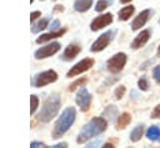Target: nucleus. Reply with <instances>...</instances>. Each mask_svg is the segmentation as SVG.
Instances as JSON below:
<instances>
[{
  "label": "nucleus",
  "mask_w": 160,
  "mask_h": 148,
  "mask_svg": "<svg viewBox=\"0 0 160 148\" xmlns=\"http://www.w3.org/2000/svg\"><path fill=\"white\" fill-rule=\"evenodd\" d=\"M65 31H66L65 29H60V30H56V31H50L49 34H44V35H41L40 37H38V39H36V42H38V44H41V42H45V41L51 40V39L59 37V36L64 35Z\"/></svg>",
  "instance_id": "nucleus-15"
},
{
  "label": "nucleus",
  "mask_w": 160,
  "mask_h": 148,
  "mask_svg": "<svg viewBox=\"0 0 160 148\" xmlns=\"http://www.w3.org/2000/svg\"><path fill=\"white\" fill-rule=\"evenodd\" d=\"M146 138L150 141H159L160 139V127L150 126L146 131Z\"/></svg>",
  "instance_id": "nucleus-17"
},
{
  "label": "nucleus",
  "mask_w": 160,
  "mask_h": 148,
  "mask_svg": "<svg viewBox=\"0 0 160 148\" xmlns=\"http://www.w3.org/2000/svg\"><path fill=\"white\" fill-rule=\"evenodd\" d=\"M158 56H160V46H159V49H158Z\"/></svg>",
  "instance_id": "nucleus-36"
},
{
  "label": "nucleus",
  "mask_w": 160,
  "mask_h": 148,
  "mask_svg": "<svg viewBox=\"0 0 160 148\" xmlns=\"http://www.w3.org/2000/svg\"><path fill=\"white\" fill-rule=\"evenodd\" d=\"M91 5H92V0H76L74 4V7L76 11L84 12V11L89 10Z\"/></svg>",
  "instance_id": "nucleus-18"
},
{
  "label": "nucleus",
  "mask_w": 160,
  "mask_h": 148,
  "mask_svg": "<svg viewBox=\"0 0 160 148\" xmlns=\"http://www.w3.org/2000/svg\"><path fill=\"white\" fill-rule=\"evenodd\" d=\"M94 65V60L92 58H84L81 61H79L78 63H75L68 72V77H71V76H76V75H80L85 71H88L89 68H91V66Z\"/></svg>",
  "instance_id": "nucleus-8"
},
{
  "label": "nucleus",
  "mask_w": 160,
  "mask_h": 148,
  "mask_svg": "<svg viewBox=\"0 0 160 148\" xmlns=\"http://www.w3.org/2000/svg\"><path fill=\"white\" fill-rule=\"evenodd\" d=\"M51 148H68V144H66L65 142H61V143L55 144V146H54V147H51Z\"/></svg>",
  "instance_id": "nucleus-33"
},
{
  "label": "nucleus",
  "mask_w": 160,
  "mask_h": 148,
  "mask_svg": "<svg viewBox=\"0 0 160 148\" xmlns=\"http://www.w3.org/2000/svg\"><path fill=\"white\" fill-rule=\"evenodd\" d=\"M30 148H48V147H46L44 143H41V142H36V141H34V142H31Z\"/></svg>",
  "instance_id": "nucleus-30"
},
{
  "label": "nucleus",
  "mask_w": 160,
  "mask_h": 148,
  "mask_svg": "<svg viewBox=\"0 0 160 148\" xmlns=\"http://www.w3.org/2000/svg\"><path fill=\"white\" fill-rule=\"evenodd\" d=\"M114 35H115V30H109V31L104 32V34H102L101 36H99V37L96 39V41L91 45L90 50H91L92 52H98V51L104 50V49L110 44V41L114 39Z\"/></svg>",
  "instance_id": "nucleus-6"
},
{
  "label": "nucleus",
  "mask_w": 160,
  "mask_h": 148,
  "mask_svg": "<svg viewBox=\"0 0 160 148\" xmlns=\"http://www.w3.org/2000/svg\"><path fill=\"white\" fill-rule=\"evenodd\" d=\"M151 118H159L160 117V104H158V106H155V108L152 109V112H151V116H150Z\"/></svg>",
  "instance_id": "nucleus-29"
},
{
  "label": "nucleus",
  "mask_w": 160,
  "mask_h": 148,
  "mask_svg": "<svg viewBox=\"0 0 160 148\" xmlns=\"http://www.w3.org/2000/svg\"><path fill=\"white\" fill-rule=\"evenodd\" d=\"M100 144H101V139H96V141H92L89 144H86L84 148H99Z\"/></svg>",
  "instance_id": "nucleus-28"
},
{
  "label": "nucleus",
  "mask_w": 160,
  "mask_h": 148,
  "mask_svg": "<svg viewBox=\"0 0 160 148\" xmlns=\"http://www.w3.org/2000/svg\"><path fill=\"white\" fill-rule=\"evenodd\" d=\"M48 24H49V19H41L40 21H38L35 25L31 26V31H32L34 34H36V32L44 30L45 27H48Z\"/></svg>",
  "instance_id": "nucleus-21"
},
{
  "label": "nucleus",
  "mask_w": 160,
  "mask_h": 148,
  "mask_svg": "<svg viewBox=\"0 0 160 148\" xmlns=\"http://www.w3.org/2000/svg\"><path fill=\"white\" fill-rule=\"evenodd\" d=\"M106 126H108V121L104 119L102 117L92 118L80 131V133L78 136V143H84V142L91 139L92 137H96V136L101 134L106 129Z\"/></svg>",
  "instance_id": "nucleus-1"
},
{
  "label": "nucleus",
  "mask_w": 160,
  "mask_h": 148,
  "mask_svg": "<svg viewBox=\"0 0 160 148\" xmlns=\"http://www.w3.org/2000/svg\"><path fill=\"white\" fill-rule=\"evenodd\" d=\"M85 82H86V78H79V80H76L75 82H72V83L70 85L69 90H70V91H74L76 87H79V86H84Z\"/></svg>",
  "instance_id": "nucleus-25"
},
{
  "label": "nucleus",
  "mask_w": 160,
  "mask_h": 148,
  "mask_svg": "<svg viewBox=\"0 0 160 148\" xmlns=\"http://www.w3.org/2000/svg\"><path fill=\"white\" fill-rule=\"evenodd\" d=\"M111 2H112V0H99V1L96 2L95 10H96V11H102V10H105Z\"/></svg>",
  "instance_id": "nucleus-22"
},
{
  "label": "nucleus",
  "mask_w": 160,
  "mask_h": 148,
  "mask_svg": "<svg viewBox=\"0 0 160 148\" xmlns=\"http://www.w3.org/2000/svg\"><path fill=\"white\" fill-rule=\"evenodd\" d=\"M149 37H150V31H149V30L141 31V32L134 39V41L131 42V47H132V49H139V47L144 46V45L148 42Z\"/></svg>",
  "instance_id": "nucleus-13"
},
{
  "label": "nucleus",
  "mask_w": 160,
  "mask_h": 148,
  "mask_svg": "<svg viewBox=\"0 0 160 148\" xmlns=\"http://www.w3.org/2000/svg\"><path fill=\"white\" fill-rule=\"evenodd\" d=\"M111 22H112V15L111 14H104V15H100V16L95 17L94 21L91 22L90 27H91L92 31H98V30L108 26Z\"/></svg>",
  "instance_id": "nucleus-10"
},
{
  "label": "nucleus",
  "mask_w": 160,
  "mask_h": 148,
  "mask_svg": "<svg viewBox=\"0 0 160 148\" xmlns=\"http://www.w3.org/2000/svg\"><path fill=\"white\" fill-rule=\"evenodd\" d=\"M144 134V124H138L130 133V139L132 142H138L141 139V136Z\"/></svg>",
  "instance_id": "nucleus-19"
},
{
  "label": "nucleus",
  "mask_w": 160,
  "mask_h": 148,
  "mask_svg": "<svg viewBox=\"0 0 160 148\" xmlns=\"http://www.w3.org/2000/svg\"><path fill=\"white\" fill-rule=\"evenodd\" d=\"M149 16H150V10H144V11H141V12L134 19V21H132V24H131V29H132L134 31L141 29V26H144V25L146 24V21L149 20Z\"/></svg>",
  "instance_id": "nucleus-11"
},
{
  "label": "nucleus",
  "mask_w": 160,
  "mask_h": 148,
  "mask_svg": "<svg viewBox=\"0 0 160 148\" xmlns=\"http://www.w3.org/2000/svg\"><path fill=\"white\" fill-rule=\"evenodd\" d=\"M38 104H39V98L35 95H31V97H30V113L31 114L36 111Z\"/></svg>",
  "instance_id": "nucleus-23"
},
{
  "label": "nucleus",
  "mask_w": 160,
  "mask_h": 148,
  "mask_svg": "<svg viewBox=\"0 0 160 148\" xmlns=\"http://www.w3.org/2000/svg\"><path fill=\"white\" fill-rule=\"evenodd\" d=\"M59 50H60V44H59V42H51V44H49V45H46V46H42V47H40L39 50H36L35 53H34V56H35V58H38V60H40V58H46V57H49V56L56 53Z\"/></svg>",
  "instance_id": "nucleus-9"
},
{
  "label": "nucleus",
  "mask_w": 160,
  "mask_h": 148,
  "mask_svg": "<svg viewBox=\"0 0 160 148\" xmlns=\"http://www.w3.org/2000/svg\"><path fill=\"white\" fill-rule=\"evenodd\" d=\"M159 24H160V19H159Z\"/></svg>",
  "instance_id": "nucleus-37"
},
{
  "label": "nucleus",
  "mask_w": 160,
  "mask_h": 148,
  "mask_svg": "<svg viewBox=\"0 0 160 148\" xmlns=\"http://www.w3.org/2000/svg\"><path fill=\"white\" fill-rule=\"evenodd\" d=\"M118 116H119V109H118V107L114 106V104L108 106V107L102 111V113H101V117H102L104 119H106L108 122H114Z\"/></svg>",
  "instance_id": "nucleus-14"
},
{
  "label": "nucleus",
  "mask_w": 160,
  "mask_h": 148,
  "mask_svg": "<svg viewBox=\"0 0 160 148\" xmlns=\"http://www.w3.org/2000/svg\"><path fill=\"white\" fill-rule=\"evenodd\" d=\"M39 16H40V12H39V11H34V12H31V15H30V21L36 20Z\"/></svg>",
  "instance_id": "nucleus-32"
},
{
  "label": "nucleus",
  "mask_w": 160,
  "mask_h": 148,
  "mask_svg": "<svg viewBox=\"0 0 160 148\" xmlns=\"http://www.w3.org/2000/svg\"><path fill=\"white\" fill-rule=\"evenodd\" d=\"M125 91H126L125 86H119V87L115 90V97H116V99H121L122 96L125 95Z\"/></svg>",
  "instance_id": "nucleus-26"
},
{
  "label": "nucleus",
  "mask_w": 160,
  "mask_h": 148,
  "mask_svg": "<svg viewBox=\"0 0 160 148\" xmlns=\"http://www.w3.org/2000/svg\"><path fill=\"white\" fill-rule=\"evenodd\" d=\"M125 63H126V55L124 52H119L108 60L106 67L111 73H118L124 68Z\"/></svg>",
  "instance_id": "nucleus-5"
},
{
  "label": "nucleus",
  "mask_w": 160,
  "mask_h": 148,
  "mask_svg": "<svg viewBox=\"0 0 160 148\" xmlns=\"http://www.w3.org/2000/svg\"><path fill=\"white\" fill-rule=\"evenodd\" d=\"M138 86H139V88L141 91H148L149 90V82H148L146 77H144V76L140 77L139 81H138Z\"/></svg>",
  "instance_id": "nucleus-24"
},
{
  "label": "nucleus",
  "mask_w": 160,
  "mask_h": 148,
  "mask_svg": "<svg viewBox=\"0 0 160 148\" xmlns=\"http://www.w3.org/2000/svg\"><path fill=\"white\" fill-rule=\"evenodd\" d=\"M60 106H61V101H60V97L58 95H52V96H49L45 102H44V106L41 107V111L39 112V121L41 122H49L51 121L59 112L60 109Z\"/></svg>",
  "instance_id": "nucleus-3"
},
{
  "label": "nucleus",
  "mask_w": 160,
  "mask_h": 148,
  "mask_svg": "<svg viewBox=\"0 0 160 148\" xmlns=\"http://www.w3.org/2000/svg\"><path fill=\"white\" fill-rule=\"evenodd\" d=\"M56 80H58V73L52 70H48V71L35 75L34 78L31 80V85L34 87H42V86L55 82Z\"/></svg>",
  "instance_id": "nucleus-4"
},
{
  "label": "nucleus",
  "mask_w": 160,
  "mask_h": 148,
  "mask_svg": "<svg viewBox=\"0 0 160 148\" xmlns=\"http://www.w3.org/2000/svg\"><path fill=\"white\" fill-rule=\"evenodd\" d=\"M75 101L78 103V106L80 107V109L82 112H86L90 108V103H91V95L89 93L86 87H80V90L76 93Z\"/></svg>",
  "instance_id": "nucleus-7"
},
{
  "label": "nucleus",
  "mask_w": 160,
  "mask_h": 148,
  "mask_svg": "<svg viewBox=\"0 0 160 148\" xmlns=\"http://www.w3.org/2000/svg\"><path fill=\"white\" fill-rule=\"evenodd\" d=\"M130 122H131V114L128 112L121 113L116 121V129H124L126 126H129Z\"/></svg>",
  "instance_id": "nucleus-16"
},
{
  "label": "nucleus",
  "mask_w": 160,
  "mask_h": 148,
  "mask_svg": "<svg viewBox=\"0 0 160 148\" xmlns=\"http://www.w3.org/2000/svg\"><path fill=\"white\" fill-rule=\"evenodd\" d=\"M59 26H60V22H59V20H55V21H52V24H51V26H50V31H56V30L59 29Z\"/></svg>",
  "instance_id": "nucleus-31"
},
{
  "label": "nucleus",
  "mask_w": 160,
  "mask_h": 148,
  "mask_svg": "<svg viewBox=\"0 0 160 148\" xmlns=\"http://www.w3.org/2000/svg\"><path fill=\"white\" fill-rule=\"evenodd\" d=\"M129 1H131V0H120L121 4H126V2H129Z\"/></svg>",
  "instance_id": "nucleus-35"
},
{
  "label": "nucleus",
  "mask_w": 160,
  "mask_h": 148,
  "mask_svg": "<svg viewBox=\"0 0 160 148\" xmlns=\"http://www.w3.org/2000/svg\"><path fill=\"white\" fill-rule=\"evenodd\" d=\"M134 11H135V7L134 6H125V7H122L120 11H119V20H122V21H125V20H128V19H130V16L134 14Z\"/></svg>",
  "instance_id": "nucleus-20"
},
{
  "label": "nucleus",
  "mask_w": 160,
  "mask_h": 148,
  "mask_svg": "<svg viewBox=\"0 0 160 148\" xmlns=\"http://www.w3.org/2000/svg\"><path fill=\"white\" fill-rule=\"evenodd\" d=\"M101 148H115V147H114L111 143H105V144H104Z\"/></svg>",
  "instance_id": "nucleus-34"
},
{
  "label": "nucleus",
  "mask_w": 160,
  "mask_h": 148,
  "mask_svg": "<svg viewBox=\"0 0 160 148\" xmlns=\"http://www.w3.org/2000/svg\"><path fill=\"white\" fill-rule=\"evenodd\" d=\"M75 116H76V111L74 107H68L62 111L61 116L58 118L55 126H54V131H52V137L56 139V138H60L70 127L71 124L74 123L75 121Z\"/></svg>",
  "instance_id": "nucleus-2"
},
{
  "label": "nucleus",
  "mask_w": 160,
  "mask_h": 148,
  "mask_svg": "<svg viewBox=\"0 0 160 148\" xmlns=\"http://www.w3.org/2000/svg\"><path fill=\"white\" fill-rule=\"evenodd\" d=\"M80 50H81V47H80L78 44H71V45H69V46L65 49V51H64L61 58L65 60V61H70V60H72L75 56H78V53L80 52Z\"/></svg>",
  "instance_id": "nucleus-12"
},
{
  "label": "nucleus",
  "mask_w": 160,
  "mask_h": 148,
  "mask_svg": "<svg viewBox=\"0 0 160 148\" xmlns=\"http://www.w3.org/2000/svg\"><path fill=\"white\" fill-rule=\"evenodd\" d=\"M152 76L158 83H160V66H155L152 70Z\"/></svg>",
  "instance_id": "nucleus-27"
}]
</instances>
